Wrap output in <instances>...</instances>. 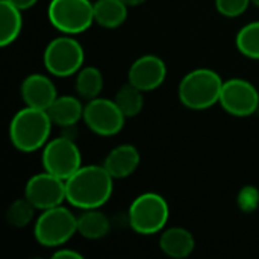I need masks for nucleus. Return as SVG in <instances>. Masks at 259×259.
Here are the masks:
<instances>
[{
	"instance_id": "f257e3e1",
	"label": "nucleus",
	"mask_w": 259,
	"mask_h": 259,
	"mask_svg": "<svg viewBox=\"0 0 259 259\" xmlns=\"http://www.w3.org/2000/svg\"><path fill=\"white\" fill-rule=\"evenodd\" d=\"M114 178L105 165H82L65 179L67 202L77 209H97L109 202Z\"/></svg>"
},
{
	"instance_id": "f03ea898",
	"label": "nucleus",
	"mask_w": 259,
	"mask_h": 259,
	"mask_svg": "<svg viewBox=\"0 0 259 259\" xmlns=\"http://www.w3.org/2000/svg\"><path fill=\"white\" fill-rule=\"evenodd\" d=\"M52 126L53 121L47 111L26 106L12 117L9 123V140L18 152L32 153L49 143Z\"/></svg>"
},
{
	"instance_id": "7ed1b4c3",
	"label": "nucleus",
	"mask_w": 259,
	"mask_h": 259,
	"mask_svg": "<svg viewBox=\"0 0 259 259\" xmlns=\"http://www.w3.org/2000/svg\"><path fill=\"white\" fill-rule=\"evenodd\" d=\"M223 82L217 71L211 68H196L187 73L179 82V102L188 109H208L220 102Z\"/></svg>"
},
{
	"instance_id": "20e7f679",
	"label": "nucleus",
	"mask_w": 259,
	"mask_h": 259,
	"mask_svg": "<svg viewBox=\"0 0 259 259\" xmlns=\"http://www.w3.org/2000/svg\"><path fill=\"white\" fill-rule=\"evenodd\" d=\"M74 234H77V215L62 205L41 211L33 225L35 240L44 247H62Z\"/></svg>"
},
{
	"instance_id": "39448f33",
	"label": "nucleus",
	"mask_w": 259,
	"mask_h": 259,
	"mask_svg": "<svg viewBox=\"0 0 259 259\" xmlns=\"http://www.w3.org/2000/svg\"><path fill=\"white\" fill-rule=\"evenodd\" d=\"M127 219L131 228L140 235H155L162 232L170 219L167 200L156 193H143L129 206Z\"/></svg>"
},
{
	"instance_id": "423d86ee",
	"label": "nucleus",
	"mask_w": 259,
	"mask_h": 259,
	"mask_svg": "<svg viewBox=\"0 0 259 259\" xmlns=\"http://www.w3.org/2000/svg\"><path fill=\"white\" fill-rule=\"evenodd\" d=\"M50 24L64 35H77L91 27L94 3L90 0H50L47 8Z\"/></svg>"
},
{
	"instance_id": "0eeeda50",
	"label": "nucleus",
	"mask_w": 259,
	"mask_h": 259,
	"mask_svg": "<svg viewBox=\"0 0 259 259\" xmlns=\"http://www.w3.org/2000/svg\"><path fill=\"white\" fill-rule=\"evenodd\" d=\"M85 61L82 44L71 35H64L52 39L42 53L46 70L56 77H68L76 74Z\"/></svg>"
},
{
	"instance_id": "6e6552de",
	"label": "nucleus",
	"mask_w": 259,
	"mask_h": 259,
	"mask_svg": "<svg viewBox=\"0 0 259 259\" xmlns=\"http://www.w3.org/2000/svg\"><path fill=\"white\" fill-rule=\"evenodd\" d=\"M41 161L46 171L64 181L82 167L80 150L77 144L67 137L49 140V143L42 147Z\"/></svg>"
},
{
	"instance_id": "1a4fd4ad",
	"label": "nucleus",
	"mask_w": 259,
	"mask_h": 259,
	"mask_svg": "<svg viewBox=\"0 0 259 259\" xmlns=\"http://www.w3.org/2000/svg\"><path fill=\"white\" fill-rule=\"evenodd\" d=\"M87 127L100 137H112L121 132L126 115L121 112L115 100L96 97L87 100L83 108V118Z\"/></svg>"
},
{
	"instance_id": "9d476101",
	"label": "nucleus",
	"mask_w": 259,
	"mask_h": 259,
	"mask_svg": "<svg viewBox=\"0 0 259 259\" xmlns=\"http://www.w3.org/2000/svg\"><path fill=\"white\" fill-rule=\"evenodd\" d=\"M219 103L234 117H250L258 111L259 93L252 82L241 77H232L223 82Z\"/></svg>"
},
{
	"instance_id": "9b49d317",
	"label": "nucleus",
	"mask_w": 259,
	"mask_h": 259,
	"mask_svg": "<svg viewBox=\"0 0 259 259\" xmlns=\"http://www.w3.org/2000/svg\"><path fill=\"white\" fill-rule=\"evenodd\" d=\"M24 197L38 211L59 206L67 200L65 181L44 170L29 178L24 187Z\"/></svg>"
},
{
	"instance_id": "f8f14e48",
	"label": "nucleus",
	"mask_w": 259,
	"mask_h": 259,
	"mask_svg": "<svg viewBox=\"0 0 259 259\" xmlns=\"http://www.w3.org/2000/svg\"><path fill=\"white\" fill-rule=\"evenodd\" d=\"M167 77V65L156 55L137 58L127 71V82L144 93L159 88Z\"/></svg>"
},
{
	"instance_id": "ddd939ff",
	"label": "nucleus",
	"mask_w": 259,
	"mask_h": 259,
	"mask_svg": "<svg viewBox=\"0 0 259 259\" xmlns=\"http://www.w3.org/2000/svg\"><path fill=\"white\" fill-rule=\"evenodd\" d=\"M20 94L26 106L44 111H47L58 97L53 80L49 76L39 73H33L24 77V80L21 82Z\"/></svg>"
},
{
	"instance_id": "4468645a",
	"label": "nucleus",
	"mask_w": 259,
	"mask_h": 259,
	"mask_svg": "<svg viewBox=\"0 0 259 259\" xmlns=\"http://www.w3.org/2000/svg\"><path fill=\"white\" fill-rule=\"evenodd\" d=\"M141 161L140 152L132 144H120L114 147L105 158L103 165L114 179H124L135 173Z\"/></svg>"
},
{
	"instance_id": "2eb2a0df",
	"label": "nucleus",
	"mask_w": 259,
	"mask_h": 259,
	"mask_svg": "<svg viewBox=\"0 0 259 259\" xmlns=\"http://www.w3.org/2000/svg\"><path fill=\"white\" fill-rule=\"evenodd\" d=\"M159 247L164 255L173 259L188 258L194 249H196V241L193 234L181 226L168 228L161 232L159 237Z\"/></svg>"
},
{
	"instance_id": "dca6fc26",
	"label": "nucleus",
	"mask_w": 259,
	"mask_h": 259,
	"mask_svg": "<svg viewBox=\"0 0 259 259\" xmlns=\"http://www.w3.org/2000/svg\"><path fill=\"white\" fill-rule=\"evenodd\" d=\"M83 108L82 102L73 96H58L56 100L47 109L50 120L56 126H74L79 120L83 118Z\"/></svg>"
},
{
	"instance_id": "f3484780",
	"label": "nucleus",
	"mask_w": 259,
	"mask_h": 259,
	"mask_svg": "<svg viewBox=\"0 0 259 259\" xmlns=\"http://www.w3.org/2000/svg\"><path fill=\"white\" fill-rule=\"evenodd\" d=\"M21 9L8 0H0V46L8 47L20 36L23 29Z\"/></svg>"
},
{
	"instance_id": "a211bd4d",
	"label": "nucleus",
	"mask_w": 259,
	"mask_h": 259,
	"mask_svg": "<svg viewBox=\"0 0 259 259\" xmlns=\"http://www.w3.org/2000/svg\"><path fill=\"white\" fill-rule=\"evenodd\" d=\"M129 6L123 0L94 2V21L105 29H117L127 18Z\"/></svg>"
},
{
	"instance_id": "6ab92c4d",
	"label": "nucleus",
	"mask_w": 259,
	"mask_h": 259,
	"mask_svg": "<svg viewBox=\"0 0 259 259\" xmlns=\"http://www.w3.org/2000/svg\"><path fill=\"white\" fill-rule=\"evenodd\" d=\"M111 223L105 212L97 209H85L77 215V234L87 240H102L109 234Z\"/></svg>"
},
{
	"instance_id": "aec40b11",
	"label": "nucleus",
	"mask_w": 259,
	"mask_h": 259,
	"mask_svg": "<svg viewBox=\"0 0 259 259\" xmlns=\"http://www.w3.org/2000/svg\"><path fill=\"white\" fill-rule=\"evenodd\" d=\"M102 90H103V76L99 68L87 65L76 73V91L82 99L85 100L96 99L100 96Z\"/></svg>"
},
{
	"instance_id": "412c9836",
	"label": "nucleus",
	"mask_w": 259,
	"mask_h": 259,
	"mask_svg": "<svg viewBox=\"0 0 259 259\" xmlns=\"http://www.w3.org/2000/svg\"><path fill=\"white\" fill-rule=\"evenodd\" d=\"M143 94L144 91H141L140 88L127 82L117 91L114 100L121 109V112L126 115V118H131V117H137L143 111V106H144Z\"/></svg>"
},
{
	"instance_id": "4be33fe9",
	"label": "nucleus",
	"mask_w": 259,
	"mask_h": 259,
	"mask_svg": "<svg viewBox=\"0 0 259 259\" xmlns=\"http://www.w3.org/2000/svg\"><path fill=\"white\" fill-rule=\"evenodd\" d=\"M235 46L243 56L259 59V21H252L238 30Z\"/></svg>"
},
{
	"instance_id": "5701e85b",
	"label": "nucleus",
	"mask_w": 259,
	"mask_h": 259,
	"mask_svg": "<svg viewBox=\"0 0 259 259\" xmlns=\"http://www.w3.org/2000/svg\"><path fill=\"white\" fill-rule=\"evenodd\" d=\"M35 211H38L26 197L14 200L6 209V222L12 228H26L35 219Z\"/></svg>"
},
{
	"instance_id": "b1692460",
	"label": "nucleus",
	"mask_w": 259,
	"mask_h": 259,
	"mask_svg": "<svg viewBox=\"0 0 259 259\" xmlns=\"http://www.w3.org/2000/svg\"><path fill=\"white\" fill-rule=\"evenodd\" d=\"M237 203H238L240 211L246 214L255 212L259 206V190L253 185L243 187L237 196Z\"/></svg>"
},
{
	"instance_id": "393cba45",
	"label": "nucleus",
	"mask_w": 259,
	"mask_h": 259,
	"mask_svg": "<svg viewBox=\"0 0 259 259\" xmlns=\"http://www.w3.org/2000/svg\"><path fill=\"white\" fill-rule=\"evenodd\" d=\"M250 0H215L217 11L228 18L240 17L249 8Z\"/></svg>"
},
{
	"instance_id": "a878e982",
	"label": "nucleus",
	"mask_w": 259,
	"mask_h": 259,
	"mask_svg": "<svg viewBox=\"0 0 259 259\" xmlns=\"http://www.w3.org/2000/svg\"><path fill=\"white\" fill-rule=\"evenodd\" d=\"M55 259H83V255L73 250V249H68V247H58V250L52 255Z\"/></svg>"
},
{
	"instance_id": "bb28decb",
	"label": "nucleus",
	"mask_w": 259,
	"mask_h": 259,
	"mask_svg": "<svg viewBox=\"0 0 259 259\" xmlns=\"http://www.w3.org/2000/svg\"><path fill=\"white\" fill-rule=\"evenodd\" d=\"M8 2H11L12 5H15L21 11H26V9H30L33 5H36L38 0H8Z\"/></svg>"
},
{
	"instance_id": "cd10ccee",
	"label": "nucleus",
	"mask_w": 259,
	"mask_h": 259,
	"mask_svg": "<svg viewBox=\"0 0 259 259\" xmlns=\"http://www.w3.org/2000/svg\"><path fill=\"white\" fill-rule=\"evenodd\" d=\"M129 8H135V6H140V5H143V3H146L147 0H123Z\"/></svg>"
},
{
	"instance_id": "c85d7f7f",
	"label": "nucleus",
	"mask_w": 259,
	"mask_h": 259,
	"mask_svg": "<svg viewBox=\"0 0 259 259\" xmlns=\"http://www.w3.org/2000/svg\"><path fill=\"white\" fill-rule=\"evenodd\" d=\"M250 3H252V5H255L256 8H259V0H250Z\"/></svg>"
}]
</instances>
